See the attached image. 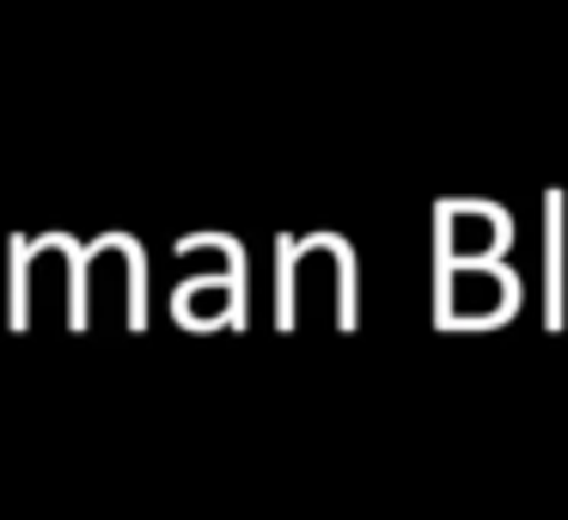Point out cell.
I'll use <instances>...</instances> for the list:
<instances>
[{
    "label": "cell",
    "mask_w": 568,
    "mask_h": 520,
    "mask_svg": "<svg viewBox=\"0 0 568 520\" xmlns=\"http://www.w3.org/2000/svg\"><path fill=\"white\" fill-rule=\"evenodd\" d=\"M507 227L495 209H458L446 214V251H453L458 270H489V258L501 251Z\"/></svg>",
    "instance_id": "obj_1"
},
{
    "label": "cell",
    "mask_w": 568,
    "mask_h": 520,
    "mask_svg": "<svg viewBox=\"0 0 568 520\" xmlns=\"http://www.w3.org/2000/svg\"><path fill=\"white\" fill-rule=\"evenodd\" d=\"M507 300H514V282L495 263L489 270H453V294H446L453 319H501Z\"/></svg>",
    "instance_id": "obj_2"
}]
</instances>
